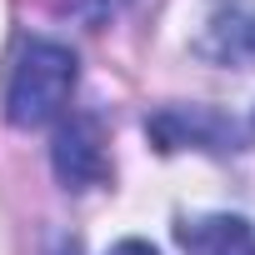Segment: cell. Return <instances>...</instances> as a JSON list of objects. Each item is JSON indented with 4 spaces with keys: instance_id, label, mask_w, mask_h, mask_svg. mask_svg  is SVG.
<instances>
[{
    "instance_id": "cell-1",
    "label": "cell",
    "mask_w": 255,
    "mask_h": 255,
    "mask_svg": "<svg viewBox=\"0 0 255 255\" xmlns=\"http://www.w3.org/2000/svg\"><path fill=\"white\" fill-rule=\"evenodd\" d=\"M75 90V55L55 40H30L20 50V65L10 75V95H5V115L25 130L35 125H50L65 100Z\"/></svg>"
},
{
    "instance_id": "cell-2",
    "label": "cell",
    "mask_w": 255,
    "mask_h": 255,
    "mask_svg": "<svg viewBox=\"0 0 255 255\" xmlns=\"http://www.w3.org/2000/svg\"><path fill=\"white\" fill-rule=\"evenodd\" d=\"M200 50L220 65H255V0H225L205 25Z\"/></svg>"
},
{
    "instance_id": "cell-3",
    "label": "cell",
    "mask_w": 255,
    "mask_h": 255,
    "mask_svg": "<svg viewBox=\"0 0 255 255\" xmlns=\"http://www.w3.org/2000/svg\"><path fill=\"white\" fill-rule=\"evenodd\" d=\"M185 255H255V230L240 215H200L180 225Z\"/></svg>"
},
{
    "instance_id": "cell-4",
    "label": "cell",
    "mask_w": 255,
    "mask_h": 255,
    "mask_svg": "<svg viewBox=\"0 0 255 255\" xmlns=\"http://www.w3.org/2000/svg\"><path fill=\"white\" fill-rule=\"evenodd\" d=\"M150 135H155L165 150H175V145H185V140H200V145L220 150L225 140H235V125H225V120L210 115V110H165V115L150 120Z\"/></svg>"
},
{
    "instance_id": "cell-5",
    "label": "cell",
    "mask_w": 255,
    "mask_h": 255,
    "mask_svg": "<svg viewBox=\"0 0 255 255\" xmlns=\"http://www.w3.org/2000/svg\"><path fill=\"white\" fill-rule=\"evenodd\" d=\"M55 170L65 185H90L100 180L105 160H100V145H95V125L90 120H70L60 140H55Z\"/></svg>"
},
{
    "instance_id": "cell-6",
    "label": "cell",
    "mask_w": 255,
    "mask_h": 255,
    "mask_svg": "<svg viewBox=\"0 0 255 255\" xmlns=\"http://www.w3.org/2000/svg\"><path fill=\"white\" fill-rule=\"evenodd\" d=\"M110 255H155V250H150L145 240H120V245H115Z\"/></svg>"
}]
</instances>
